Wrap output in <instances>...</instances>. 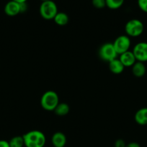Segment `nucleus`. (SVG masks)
I'll use <instances>...</instances> for the list:
<instances>
[{
  "label": "nucleus",
  "mask_w": 147,
  "mask_h": 147,
  "mask_svg": "<svg viewBox=\"0 0 147 147\" xmlns=\"http://www.w3.org/2000/svg\"><path fill=\"white\" fill-rule=\"evenodd\" d=\"M134 120L140 126L147 125V107L141 108L137 111L134 116Z\"/></svg>",
  "instance_id": "nucleus-11"
},
{
  "label": "nucleus",
  "mask_w": 147,
  "mask_h": 147,
  "mask_svg": "<svg viewBox=\"0 0 147 147\" xmlns=\"http://www.w3.org/2000/svg\"><path fill=\"white\" fill-rule=\"evenodd\" d=\"M137 61L147 62V42H141L135 45L132 50Z\"/></svg>",
  "instance_id": "nucleus-7"
},
{
  "label": "nucleus",
  "mask_w": 147,
  "mask_h": 147,
  "mask_svg": "<svg viewBox=\"0 0 147 147\" xmlns=\"http://www.w3.org/2000/svg\"><path fill=\"white\" fill-rule=\"evenodd\" d=\"M51 142L54 147H64L66 144V137L62 132H56L52 136Z\"/></svg>",
  "instance_id": "nucleus-10"
},
{
  "label": "nucleus",
  "mask_w": 147,
  "mask_h": 147,
  "mask_svg": "<svg viewBox=\"0 0 147 147\" xmlns=\"http://www.w3.org/2000/svg\"><path fill=\"white\" fill-rule=\"evenodd\" d=\"M125 147H141L140 144L137 142H131L125 145Z\"/></svg>",
  "instance_id": "nucleus-21"
},
{
  "label": "nucleus",
  "mask_w": 147,
  "mask_h": 147,
  "mask_svg": "<svg viewBox=\"0 0 147 147\" xmlns=\"http://www.w3.org/2000/svg\"><path fill=\"white\" fill-rule=\"evenodd\" d=\"M108 66H109V69L111 73L116 75L121 74L123 72L124 69H125L123 65L122 64V63L118 58L109 62L108 63Z\"/></svg>",
  "instance_id": "nucleus-12"
},
{
  "label": "nucleus",
  "mask_w": 147,
  "mask_h": 147,
  "mask_svg": "<svg viewBox=\"0 0 147 147\" xmlns=\"http://www.w3.org/2000/svg\"><path fill=\"white\" fill-rule=\"evenodd\" d=\"M59 103V96L53 90H48L45 92L40 98L41 107L48 111H53Z\"/></svg>",
  "instance_id": "nucleus-2"
},
{
  "label": "nucleus",
  "mask_w": 147,
  "mask_h": 147,
  "mask_svg": "<svg viewBox=\"0 0 147 147\" xmlns=\"http://www.w3.org/2000/svg\"><path fill=\"white\" fill-rule=\"evenodd\" d=\"M40 16L44 20H53L58 11V7L56 3L52 0L43 1L39 8Z\"/></svg>",
  "instance_id": "nucleus-4"
},
{
  "label": "nucleus",
  "mask_w": 147,
  "mask_h": 147,
  "mask_svg": "<svg viewBox=\"0 0 147 147\" xmlns=\"http://www.w3.org/2000/svg\"><path fill=\"white\" fill-rule=\"evenodd\" d=\"M55 23L59 26H65L69 23V18L67 14L64 12H58L55 16L54 19Z\"/></svg>",
  "instance_id": "nucleus-14"
},
{
  "label": "nucleus",
  "mask_w": 147,
  "mask_h": 147,
  "mask_svg": "<svg viewBox=\"0 0 147 147\" xmlns=\"http://www.w3.org/2000/svg\"><path fill=\"white\" fill-rule=\"evenodd\" d=\"M125 142L122 139H118L115 142V147H125Z\"/></svg>",
  "instance_id": "nucleus-20"
},
{
  "label": "nucleus",
  "mask_w": 147,
  "mask_h": 147,
  "mask_svg": "<svg viewBox=\"0 0 147 147\" xmlns=\"http://www.w3.org/2000/svg\"><path fill=\"white\" fill-rule=\"evenodd\" d=\"M115 51L118 55H121L122 53L128 51L131 47V42L130 37L127 35H120L117 37L112 43Z\"/></svg>",
  "instance_id": "nucleus-6"
},
{
  "label": "nucleus",
  "mask_w": 147,
  "mask_h": 147,
  "mask_svg": "<svg viewBox=\"0 0 147 147\" xmlns=\"http://www.w3.org/2000/svg\"><path fill=\"white\" fill-rule=\"evenodd\" d=\"M10 147H23L24 146V139L22 136H16L10 139L9 142Z\"/></svg>",
  "instance_id": "nucleus-16"
},
{
  "label": "nucleus",
  "mask_w": 147,
  "mask_h": 147,
  "mask_svg": "<svg viewBox=\"0 0 147 147\" xmlns=\"http://www.w3.org/2000/svg\"><path fill=\"white\" fill-rule=\"evenodd\" d=\"M69 111H70V108L67 103H59L53 111L57 116H64L69 113Z\"/></svg>",
  "instance_id": "nucleus-15"
},
{
  "label": "nucleus",
  "mask_w": 147,
  "mask_h": 147,
  "mask_svg": "<svg viewBox=\"0 0 147 147\" xmlns=\"http://www.w3.org/2000/svg\"><path fill=\"white\" fill-rule=\"evenodd\" d=\"M146 67L144 63L136 61L132 66V73L135 77H143L146 74Z\"/></svg>",
  "instance_id": "nucleus-13"
},
{
  "label": "nucleus",
  "mask_w": 147,
  "mask_h": 147,
  "mask_svg": "<svg viewBox=\"0 0 147 147\" xmlns=\"http://www.w3.org/2000/svg\"><path fill=\"white\" fill-rule=\"evenodd\" d=\"M40 1H42V2H43V1H50V0H40Z\"/></svg>",
  "instance_id": "nucleus-24"
},
{
  "label": "nucleus",
  "mask_w": 147,
  "mask_h": 147,
  "mask_svg": "<svg viewBox=\"0 0 147 147\" xmlns=\"http://www.w3.org/2000/svg\"><path fill=\"white\" fill-rule=\"evenodd\" d=\"M137 3L140 9L147 13V0H138Z\"/></svg>",
  "instance_id": "nucleus-19"
},
{
  "label": "nucleus",
  "mask_w": 147,
  "mask_h": 147,
  "mask_svg": "<svg viewBox=\"0 0 147 147\" xmlns=\"http://www.w3.org/2000/svg\"><path fill=\"white\" fill-rule=\"evenodd\" d=\"M0 147H10L9 142L5 140H0Z\"/></svg>",
  "instance_id": "nucleus-22"
},
{
  "label": "nucleus",
  "mask_w": 147,
  "mask_h": 147,
  "mask_svg": "<svg viewBox=\"0 0 147 147\" xmlns=\"http://www.w3.org/2000/svg\"><path fill=\"white\" fill-rule=\"evenodd\" d=\"M144 25L142 22L137 19H133L127 22L125 25V32L128 37H137L143 34Z\"/></svg>",
  "instance_id": "nucleus-3"
},
{
  "label": "nucleus",
  "mask_w": 147,
  "mask_h": 147,
  "mask_svg": "<svg viewBox=\"0 0 147 147\" xmlns=\"http://www.w3.org/2000/svg\"><path fill=\"white\" fill-rule=\"evenodd\" d=\"M92 5L97 9H103L106 7L105 0H92Z\"/></svg>",
  "instance_id": "nucleus-18"
},
{
  "label": "nucleus",
  "mask_w": 147,
  "mask_h": 147,
  "mask_svg": "<svg viewBox=\"0 0 147 147\" xmlns=\"http://www.w3.org/2000/svg\"><path fill=\"white\" fill-rule=\"evenodd\" d=\"M12 1H16V2L22 4V3H26V1H27V0H12Z\"/></svg>",
  "instance_id": "nucleus-23"
},
{
  "label": "nucleus",
  "mask_w": 147,
  "mask_h": 147,
  "mask_svg": "<svg viewBox=\"0 0 147 147\" xmlns=\"http://www.w3.org/2000/svg\"><path fill=\"white\" fill-rule=\"evenodd\" d=\"M4 12L10 17H14L21 13V4L11 0L6 4L4 7Z\"/></svg>",
  "instance_id": "nucleus-8"
},
{
  "label": "nucleus",
  "mask_w": 147,
  "mask_h": 147,
  "mask_svg": "<svg viewBox=\"0 0 147 147\" xmlns=\"http://www.w3.org/2000/svg\"><path fill=\"white\" fill-rule=\"evenodd\" d=\"M119 60L125 67H132L135 64V62L137 61L133 52L130 51V50L120 55Z\"/></svg>",
  "instance_id": "nucleus-9"
},
{
  "label": "nucleus",
  "mask_w": 147,
  "mask_h": 147,
  "mask_svg": "<svg viewBox=\"0 0 147 147\" xmlns=\"http://www.w3.org/2000/svg\"><path fill=\"white\" fill-rule=\"evenodd\" d=\"M99 55L102 60L109 63L116 59L118 55L115 51L112 43H105L99 48Z\"/></svg>",
  "instance_id": "nucleus-5"
},
{
  "label": "nucleus",
  "mask_w": 147,
  "mask_h": 147,
  "mask_svg": "<svg viewBox=\"0 0 147 147\" xmlns=\"http://www.w3.org/2000/svg\"><path fill=\"white\" fill-rule=\"evenodd\" d=\"M22 137L25 147H44L46 145V137L40 131H30L24 134Z\"/></svg>",
  "instance_id": "nucleus-1"
},
{
  "label": "nucleus",
  "mask_w": 147,
  "mask_h": 147,
  "mask_svg": "<svg viewBox=\"0 0 147 147\" xmlns=\"http://www.w3.org/2000/svg\"><path fill=\"white\" fill-rule=\"evenodd\" d=\"M125 0H105L106 7L110 9H118L122 7Z\"/></svg>",
  "instance_id": "nucleus-17"
}]
</instances>
